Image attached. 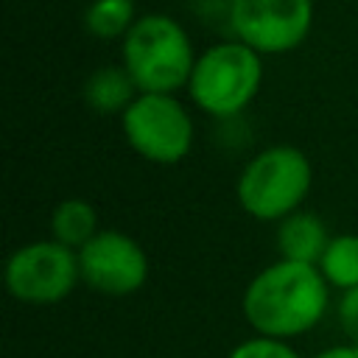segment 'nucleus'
Returning <instances> with one entry per match:
<instances>
[{
	"label": "nucleus",
	"mask_w": 358,
	"mask_h": 358,
	"mask_svg": "<svg viewBox=\"0 0 358 358\" xmlns=\"http://www.w3.org/2000/svg\"><path fill=\"white\" fill-rule=\"evenodd\" d=\"M330 308V285L319 266L277 260L260 268L241 299V310L255 336L299 338L310 333Z\"/></svg>",
	"instance_id": "f257e3e1"
},
{
	"label": "nucleus",
	"mask_w": 358,
	"mask_h": 358,
	"mask_svg": "<svg viewBox=\"0 0 358 358\" xmlns=\"http://www.w3.org/2000/svg\"><path fill=\"white\" fill-rule=\"evenodd\" d=\"M313 187V165L296 145H268L257 151L235 182V199L246 215L266 224H280L302 210Z\"/></svg>",
	"instance_id": "f03ea898"
},
{
	"label": "nucleus",
	"mask_w": 358,
	"mask_h": 358,
	"mask_svg": "<svg viewBox=\"0 0 358 358\" xmlns=\"http://www.w3.org/2000/svg\"><path fill=\"white\" fill-rule=\"evenodd\" d=\"M196 56L182 25L165 14L140 17L123 39V67L140 92H165L187 87Z\"/></svg>",
	"instance_id": "7ed1b4c3"
},
{
	"label": "nucleus",
	"mask_w": 358,
	"mask_h": 358,
	"mask_svg": "<svg viewBox=\"0 0 358 358\" xmlns=\"http://www.w3.org/2000/svg\"><path fill=\"white\" fill-rule=\"evenodd\" d=\"M263 81L260 53L243 42H221L207 48L190 73L187 92L193 103L218 120L241 115L257 95Z\"/></svg>",
	"instance_id": "20e7f679"
},
{
	"label": "nucleus",
	"mask_w": 358,
	"mask_h": 358,
	"mask_svg": "<svg viewBox=\"0 0 358 358\" xmlns=\"http://www.w3.org/2000/svg\"><path fill=\"white\" fill-rule=\"evenodd\" d=\"M129 148L154 165H176L193 148V117L176 95L140 92L120 115Z\"/></svg>",
	"instance_id": "39448f33"
},
{
	"label": "nucleus",
	"mask_w": 358,
	"mask_h": 358,
	"mask_svg": "<svg viewBox=\"0 0 358 358\" xmlns=\"http://www.w3.org/2000/svg\"><path fill=\"white\" fill-rule=\"evenodd\" d=\"M6 291L25 305H56L81 282L78 252L53 238L17 246L3 268Z\"/></svg>",
	"instance_id": "423d86ee"
},
{
	"label": "nucleus",
	"mask_w": 358,
	"mask_h": 358,
	"mask_svg": "<svg viewBox=\"0 0 358 358\" xmlns=\"http://www.w3.org/2000/svg\"><path fill=\"white\" fill-rule=\"evenodd\" d=\"M81 282L101 296H131L148 282V255L137 238L120 229H101L78 249Z\"/></svg>",
	"instance_id": "0eeeda50"
},
{
	"label": "nucleus",
	"mask_w": 358,
	"mask_h": 358,
	"mask_svg": "<svg viewBox=\"0 0 358 358\" xmlns=\"http://www.w3.org/2000/svg\"><path fill=\"white\" fill-rule=\"evenodd\" d=\"M229 22L238 42L263 53L294 50L310 31V0H229Z\"/></svg>",
	"instance_id": "6e6552de"
},
{
	"label": "nucleus",
	"mask_w": 358,
	"mask_h": 358,
	"mask_svg": "<svg viewBox=\"0 0 358 358\" xmlns=\"http://www.w3.org/2000/svg\"><path fill=\"white\" fill-rule=\"evenodd\" d=\"M330 238L333 235L327 232V224L316 213H308V210H296L285 215L274 232L277 252L282 260L310 263V266H319Z\"/></svg>",
	"instance_id": "1a4fd4ad"
},
{
	"label": "nucleus",
	"mask_w": 358,
	"mask_h": 358,
	"mask_svg": "<svg viewBox=\"0 0 358 358\" xmlns=\"http://www.w3.org/2000/svg\"><path fill=\"white\" fill-rule=\"evenodd\" d=\"M140 95L126 67H98L84 84V101L98 115H123Z\"/></svg>",
	"instance_id": "9d476101"
},
{
	"label": "nucleus",
	"mask_w": 358,
	"mask_h": 358,
	"mask_svg": "<svg viewBox=\"0 0 358 358\" xmlns=\"http://www.w3.org/2000/svg\"><path fill=\"white\" fill-rule=\"evenodd\" d=\"M101 232L98 227V213L87 199H62L53 213H50V238L59 241L62 246H70L78 252L84 243H90Z\"/></svg>",
	"instance_id": "9b49d317"
},
{
	"label": "nucleus",
	"mask_w": 358,
	"mask_h": 358,
	"mask_svg": "<svg viewBox=\"0 0 358 358\" xmlns=\"http://www.w3.org/2000/svg\"><path fill=\"white\" fill-rule=\"evenodd\" d=\"M319 271L327 280V285L336 291L355 288L358 285V235L355 232L333 235L319 260Z\"/></svg>",
	"instance_id": "f8f14e48"
},
{
	"label": "nucleus",
	"mask_w": 358,
	"mask_h": 358,
	"mask_svg": "<svg viewBox=\"0 0 358 358\" xmlns=\"http://www.w3.org/2000/svg\"><path fill=\"white\" fill-rule=\"evenodd\" d=\"M134 0H95L84 14V25L98 39H115L134 25Z\"/></svg>",
	"instance_id": "ddd939ff"
},
{
	"label": "nucleus",
	"mask_w": 358,
	"mask_h": 358,
	"mask_svg": "<svg viewBox=\"0 0 358 358\" xmlns=\"http://www.w3.org/2000/svg\"><path fill=\"white\" fill-rule=\"evenodd\" d=\"M227 358H302V355L291 347V341L268 338V336H249L241 344H235Z\"/></svg>",
	"instance_id": "4468645a"
},
{
	"label": "nucleus",
	"mask_w": 358,
	"mask_h": 358,
	"mask_svg": "<svg viewBox=\"0 0 358 358\" xmlns=\"http://www.w3.org/2000/svg\"><path fill=\"white\" fill-rule=\"evenodd\" d=\"M336 319H338L344 338L358 347V285L350 291H341L338 305H336Z\"/></svg>",
	"instance_id": "2eb2a0df"
},
{
	"label": "nucleus",
	"mask_w": 358,
	"mask_h": 358,
	"mask_svg": "<svg viewBox=\"0 0 358 358\" xmlns=\"http://www.w3.org/2000/svg\"><path fill=\"white\" fill-rule=\"evenodd\" d=\"M313 358H358V347L344 341V344H333V347H324L322 352H316Z\"/></svg>",
	"instance_id": "dca6fc26"
}]
</instances>
